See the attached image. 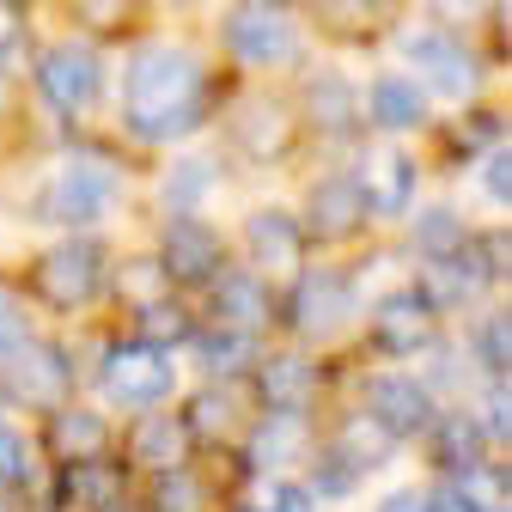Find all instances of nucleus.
Here are the masks:
<instances>
[{
  "label": "nucleus",
  "instance_id": "f257e3e1",
  "mask_svg": "<svg viewBox=\"0 0 512 512\" xmlns=\"http://www.w3.org/2000/svg\"><path fill=\"white\" fill-rule=\"evenodd\" d=\"M238 74H226L202 31L189 25H153L135 43L110 55V110L116 141L128 153H171L183 141L208 135L214 110L226 104Z\"/></svg>",
  "mask_w": 512,
  "mask_h": 512
},
{
  "label": "nucleus",
  "instance_id": "f03ea898",
  "mask_svg": "<svg viewBox=\"0 0 512 512\" xmlns=\"http://www.w3.org/2000/svg\"><path fill=\"white\" fill-rule=\"evenodd\" d=\"M128 189V147L104 135H55L49 165L37 171L31 214L55 232H98Z\"/></svg>",
  "mask_w": 512,
  "mask_h": 512
},
{
  "label": "nucleus",
  "instance_id": "7ed1b4c3",
  "mask_svg": "<svg viewBox=\"0 0 512 512\" xmlns=\"http://www.w3.org/2000/svg\"><path fill=\"white\" fill-rule=\"evenodd\" d=\"M19 86H25L37 128H49V135H86L110 110V49L68 37V31H43L31 61L19 68Z\"/></svg>",
  "mask_w": 512,
  "mask_h": 512
},
{
  "label": "nucleus",
  "instance_id": "20e7f679",
  "mask_svg": "<svg viewBox=\"0 0 512 512\" xmlns=\"http://www.w3.org/2000/svg\"><path fill=\"white\" fill-rule=\"evenodd\" d=\"M202 43L238 80H293L317 55L293 0H220L208 13Z\"/></svg>",
  "mask_w": 512,
  "mask_h": 512
},
{
  "label": "nucleus",
  "instance_id": "39448f33",
  "mask_svg": "<svg viewBox=\"0 0 512 512\" xmlns=\"http://www.w3.org/2000/svg\"><path fill=\"white\" fill-rule=\"evenodd\" d=\"M208 135H220L214 147L226 153V165H244V171H281L311 153L287 80H232Z\"/></svg>",
  "mask_w": 512,
  "mask_h": 512
},
{
  "label": "nucleus",
  "instance_id": "423d86ee",
  "mask_svg": "<svg viewBox=\"0 0 512 512\" xmlns=\"http://www.w3.org/2000/svg\"><path fill=\"white\" fill-rule=\"evenodd\" d=\"M391 61L439 104V110H458V104H476L494 92L500 80V61L470 37V31H452V25H433L421 13H409L397 31H391Z\"/></svg>",
  "mask_w": 512,
  "mask_h": 512
},
{
  "label": "nucleus",
  "instance_id": "0eeeda50",
  "mask_svg": "<svg viewBox=\"0 0 512 512\" xmlns=\"http://www.w3.org/2000/svg\"><path fill=\"white\" fill-rule=\"evenodd\" d=\"M110 238L104 232H61L43 250H31V263L19 269V287L37 311L49 317H80L104 299L110 281Z\"/></svg>",
  "mask_w": 512,
  "mask_h": 512
},
{
  "label": "nucleus",
  "instance_id": "6e6552de",
  "mask_svg": "<svg viewBox=\"0 0 512 512\" xmlns=\"http://www.w3.org/2000/svg\"><path fill=\"white\" fill-rule=\"evenodd\" d=\"M360 324V275L348 263H305L275 293V330L299 348H330Z\"/></svg>",
  "mask_w": 512,
  "mask_h": 512
},
{
  "label": "nucleus",
  "instance_id": "1a4fd4ad",
  "mask_svg": "<svg viewBox=\"0 0 512 512\" xmlns=\"http://www.w3.org/2000/svg\"><path fill=\"white\" fill-rule=\"evenodd\" d=\"M287 86H293V110H299V128H305V147L311 153L342 159L348 147L366 141L360 80L342 68V55H311Z\"/></svg>",
  "mask_w": 512,
  "mask_h": 512
},
{
  "label": "nucleus",
  "instance_id": "9d476101",
  "mask_svg": "<svg viewBox=\"0 0 512 512\" xmlns=\"http://www.w3.org/2000/svg\"><path fill=\"white\" fill-rule=\"evenodd\" d=\"M348 177L360 183L366 196V214L372 226H397L415 202H421V183H427V159L415 153V141H391V135H366L360 147L342 153Z\"/></svg>",
  "mask_w": 512,
  "mask_h": 512
},
{
  "label": "nucleus",
  "instance_id": "9b49d317",
  "mask_svg": "<svg viewBox=\"0 0 512 512\" xmlns=\"http://www.w3.org/2000/svg\"><path fill=\"white\" fill-rule=\"evenodd\" d=\"M317 55H378L415 0H293Z\"/></svg>",
  "mask_w": 512,
  "mask_h": 512
},
{
  "label": "nucleus",
  "instance_id": "f8f14e48",
  "mask_svg": "<svg viewBox=\"0 0 512 512\" xmlns=\"http://www.w3.org/2000/svg\"><path fill=\"white\" fill-rule=\"evenodd\" d=\"M299 214V232H305V244L311 250H360L378 226H372V214H366V196H360V183L348 177V165L336 159V165H324L311 183H305V202L293 208Z\"/></svg>",
  "mask_w": 512,
  "mask_h": 512
},
{
  "label": "nucleus",
  "instance_id": "ddd939ff",
  "mask_svg": "<svg viewBox=\"0 0 512 512\" xmlns=\"http://www.w3.org/2000/svg\"><path fill=\"white\" fill-rule=\"evenodd\" d=\"M74 391H80V366H74L68 342H55V336H25L0 360V397H7V409L49 415L61 403H74Z\"/></svg>",
  "mask_w": 512,
  "mask_h": 512
},
{
  "label": "nucleus",
  "instance_id": "4468645a",
  "mask_svg": "<svg viewBox=\"0 0 512 512\" xmlns=\"http://www.w3.org/2000/svg\"><path fill=\"white\" fill-rule=\"evenodd\" d=\"M98 391L128 409V415H141V409H165L171 391H177V360L141 336H116L104 354H98Z\"/></svg>",
  "mask_w": 512,
  "mask_h": 512
},
{
  "label": "nucleus",
  "instance_id": "2eb2a0df",
  "mask_svg": "<svg viewBox=\"0 0 512 512\" xmlns=\"http://www.w3.org/2000/svg\"><path fill=\"white\" fill-rule=\"evenodd\" d=\"M244 391L256 409H269V415H311L317 403H324L330 391V366L317 360V348H299V342H269L263 360L250 366L244 378Z\"/></svg>",
  "mask_w": 512,
  "mask_h": 512
},
{
  "label": "nucleus",
  "instance_id": "dca6fc26",
  "mask_svg": "<svg viewBox=\"0 0 512 512\" xmlns=\"http://www.w3.org/2000/svg\"><path fill=\"white\" fill-rule=\"evenodd\" d=\"M153 256H159V269L171 275V287L196 299L232 263V238L208 214H165L159 220V238H153Z\"/></svg>",
  "mask_w": 512,
  "mask_h": 512
},
{
  "label": "nucleus",
  "instance_id": "f3484780",
  "mask_svg": "<svg viewBox=\"0 0 512 512\" xmlns=\"http://www.w3.org/2000/svg\"><path fill=\"white\" fill-rule=\"evenodd\" d=\"M439 336H445V317L421 299L415 281L384 287V293L366 305V348H372L378 360H421Z\"/></svg>",
  "mask_w": 512,
  "mask_h": 512
},
{
  "label": "nucleus",
  "instance_id": "a211bd4d",
  "mask_svg": "<svg viewBox=\"0 0 512 512\" xmlns=\"http://www.w3.org/2000/svg\"><path fill=\"white\" fill-rule=\"evenodd\" d=\"M238 250H244V269L263 275L275 293L311 263V244L299 232V214L287 202H256L244 220H238Z\"/></svg>",
  "mask_w": 512,
  "mask_h": 512
},
{
  "label": "nucleus",
  "instance_id": "6ab92c4d",
  "mask_svg": "<svg viewBox=\"0 0 512 512\" xmlns=\"http://www.w3.org/2000/svg\"><path fill=\"white\" fill-rule=\"evenodd\" d=\"M196 311H202V324H220V330L275 336V287L263 275H250L238 256L196 293Z\"/></svg>",
  "mask_w": 512,
  "mask_h": 512
},
{
  "label": "nucleus",
  "instance_id": "aec40b11",
  "mask_svg": "<svg viewBox=\"0 0 512 512\" xmlns=\"http://www.w3.org/2000/svg\"><path fill=\"white\" fill-rule=\"evenodd\" d=\"M360 110H366V135H391V141H415L427 135V122L439 116V104L397 68H372L360 80Z\"/></svg>",
  "mask_w": 512,
  "mask_h": 512
},
{
  "label": "nucleus",
  "instance_id": "412c9836",
  "mask_svg": "<svg viewBox=\"0 0 512 512\" xmlns=\"http://www.w3.org/2000/svg\"><path fill=\"white\" fill-rule=\"evenodd\" d=\"M43 19H55V31L86 37V43H98L110 55L159 25L153 0H43Z\"/></svg>",
  "mask_w": 512,
  "mask_h": 512
},
{
  "label": "nucleus",
  "instance_id": "4be33fe9",
  "mask_svg": "<svg viewBox=\"0 0 512 512\" xmlns=\"http://www.w3.org/2000/svg\"><path fill=\"white\" fill-rule=\"evenodd\" d=\"M177 421H183L189 445H202V452H238L244 433H250V421H256V403H250L244 384H208L202 378L196 391L183 397Z\"/></svg>",
  "mask_w": 512,
  "mask_h": 512
},
{
  "label": "nucleus",
  "instance_id": "5701e85b",
  "mask_svg": "<svg viewBox=\"0 0 512 512\" xmlns=\"http://www.w3.org/2000/svg\"><path fill=\"white\" fill-rule=\"evenodd\" d=\"M360 409L378 421V427H391L397 439H421L439 415L433 391L421 384V372H403V366H378L360 378Z\"/></svg>",
  "mask_w": 512,
  "mask_h": 512
},
{
  "label": "nucleus",
  "instance_id": "b1692460",
  "mask_svg": "<svg viewBox=\"0 0 512 512\" xmlns=\"http://www.w3.org/2000/svg\"><path fill=\"white\" fill-rule=\"evenodd\" d=\"M226 183V153L220 147H202V141H183L171 147L159 183H153V202H159V220L165 214H202Z\"/></svg>",
  "mask_w": 512,
  "mask_h": 512
},
{
  "label": "nucleus",
  "instance_id": "393cba45",
  "mask_svg": "<svg viewBox=\"0 0 512 512\" xmlns=\"http://www.w3.org/2000/svg\"><path fill=\"white\" fill-rule=\"evenodd\" d=\"M421 439H427V458H433L439 476H464V470L488 464V452H494L488 433H482V415L464 409V403H452V409L439 403V415H433V427Z\"/></svg>",
  "mask_w": 512,
  "mask_h": 512
},
{
  "label": "nucleus",
  "instance_id": "a878e982",
  "mask_svg": "<svg viewBox=\"0 0 512 512\" xmlns=\"http://www.w3.org/2000/svg\"><path fill=\"white\" fill-rule=\"evenodd\" d=\"M269 336H250V330H220V324H202L196 336H189V360H196V372L208 384H244L250 366L263 360Z\"/></svg>",
  "mask_w": 512,
  "mask_h": 512
},
{
  "label": "nucleus",
  "instance_id": "bb28decb",
  "mask_svg": "<svg viewBox=\"0 0 512 512\" xmlns=\"http://www.w3.org/2000/svg\"><path fill=\"white\" fill-rule=\"evenodd\" d=\"M403 256L409 263H427V256H452L470 238V214L458 202H415L403 220Z\"/></svg>",
  "mask_w": 512,
  "mask_h": 512
},
{
  "label": "nucleus",
  "instance_id": "cd10ccee",
  "mask_svg": "<svg viewBox=\"0 0 512 512\" xmlns=\"http://www.w3.org/2000/svg\"><path fill=\"white\" fill-rule=\"evenodd\" d=\"M43 445H49V458L61 464H80V458H104V445H110V421L92 409V403H61L43 415Z\"/></svg>",
  "mask_w": 512,
  "mask_h": 512
},
{
  "label": "nucleus",
  "instance_id": "c85d7f7f",
  "mask_svg": "<svg viewBox=\"0 0 512 512\" xmlns=\"http://www.w3.org/2000/svg\"><path fill=\"white\" fill-rule=\"evenodd\" d=\"M397 445H403V439H397L391 427H378V421L354 403V409L336 421V433H330L324 452H330V458H342L354 476H372V470H384V464L397 458Z\"/></svg>",
  "mask_w": 512,
  "mask_h": 512
},
{
  "label": "nucleus",
  "instance_id": "c756f323",
  "mask_svg": "<svg viewBox=\"0 0 512 512\" xmlns=\"http://www.w3.org/2000/svg\"><path fill=\"white\" fill-rule=\"evenodd\" d=\"M171 275L159 269V256L153 250H128V256H110V281H104V299H116L128 317H135L141 305H159L171 299Z\"/></svg>",
  "mask_w": 512,
  "mask_h": 512
},
{
  "label": "nucleus",
  "instance_id": "7c9ffc66",
  "mask_svg": "<svg viewBox=\"0 0 512 512\" xmlns=\"http://www.w3.org/2000/svg\"><path fill=\"white\" fill-rule=\"evenodd\" d=\"M464 360H470L476 384L512 378V317H506L500 299H494L488 311H476V324H470V336H464Z\"/></svg>",
  "mask_w": 512,
  "mask_h": 512
},
{
  "label": "nucleus",
  "instance_id": "2f4dec72",
  "mask_svg": "<svg viewBox=\"0 0 512 512\" xmlns=\"http://www.w3.org/2000/svg\"><path fill=\"white\" fill-rule=\"evenodd\" d=\"M128 452H135L141 470H171V464H183L189 452H196V445H189V433H183L177 415H165V409H141L135 427H128Z\"/></svg>",
  "mask_w": 512,
  "mask_h": 512
},
{
  "label": "nucleus",
  "instance_id": "473e14b6",
  "mask_svg": "<svg viewBox=\"0 0 512 512\" xmlns=\"http://www.w3.org/2000/svg\"><path fill=\"white\" fill-rule=\"evenodd\" d=\"M61 500H74L86 512H122L128 500V476L104 458H80V464H61Z\"/></svg>",
  "mask_w": 512,
  "mask_h": 512
},
{
  "label": "nucleus",
  "instance_id": "72a5a7b5",
  "mask_svg": "<svg viewBox=\"0 0 512 512\" xmlns=\"http://www.w3.org/2000/svg\"><path fill=\"white\" fill-rule=\"evenodd\" d=\"M128 336H141V342H153V348H189V336L202 330V311H196V299L189 293H171V299H159V305H141L135 317H128Z\"/></svg>",
  "mask_w": 512,
  "mask_h": 512
},
{
  "label": "nucleus",
  "instance_id": "f704fd0d",
  "mask_svg": "<svg viewBox=\"0 0 512 512\" xmlns=\"http://www.w3.org/2000/svg\"><path fill=\"white\" fill-rule=\"evenodd\" d=\"M43 37V0H0V74H19Z\"/></svg>",
  "mask_w": 512,
  "mask_h": 512
},
{
  "label": "nucleus",
  "instance_id": "c9c22d12",
  "mask_svg": "<svg viewBox=\"0 0 512 512\" xmlns=\"http://www.w3.org/2000/svg\"><path fill=\"white\" fill-rule=\"evenodd\" d=\"M464 177H470V189H476V202H488L494 214H506V208H512V141H494L482 159L464 165Z\"/></svg>",
  "mask_w": 512,
  "mask_h": 512
},
{
  "label": "nucleus",
  "instance_id": "e433bc0d",
  "mask_svg": "<svg viewBox=\"0 0 512 512\" xmlns=\"http://www.w3.org/2000/svg\"><path fill=\"white\" fill-rule=\"evenodd\" d=\"M25 336H37V305L25 299L19 275H0V360H7Z\"/></svg>",
  "mask_w": 512,
  "mask_h": 512
},
{
  "label": "nucleus",
  "instance_id": "4c0bfd02",
  "mask_svg": "<svg viewBox=\"0 0 512 512\" xmlns=\"http://www.w3.org/2000/svg\"><path fill=\"white\" fill-rule=\"evenodd\" d=\"M238 512H311V488H299L293 476H250Z\"/></svg>",
  "mask_w": 512,
  "mask_h": 512
},
{
  "label": "nucleus",
  "instance_id": "58836bf2",
  "mask_svg": "<svg viewBox=\"0 0 512 512\" xmlns=\"http://www.w3.org/2000/svg\"><path fill=\"white\" fill-rule=\"evenodd\" d=\"M196 506H202V488H196V476H189L183 464L147 476V512H196Z\"/></svg>",
  "mask_w": 512,
  "mask_h": 512
},
{
  "label": "nucleus",
  "instance_id": "ea45409f",
  "mask_svg": "<svg viewBox=\"0 0 512 512\" xmlns=\"http://www.w3.org/2000/svg\"><path fill=\"white\" fill-rule=\"evenodd\" d=\"M31 476H37V445H31V433H19V427L0 421V488H31Z\"/></svg>",
  "mask_w": 512,
  "mask_h": 512
},
{
  "label": "nucleus",
  "instance_id": "a19ab883",
  "mask_svg": "<svg viewBox=\"0 0 512 512\" xmlns=\"http://www.w3.org/2000/svg\"><path fill=\"white\" fill-rule=\"evenodd\" d=\"M500 7V0H415V13L421 19H433V25H452V31H482L488 25V13Z\"/></svg>",
  "mask_w": 512,
  "mask_h": 512
},
{
  "label": "nucleus",
  "instance_id": "79ce46f5",
  "mask_svg": "<svg viewBox=\"0 0 512 512\" xmlns=\"http://www.w3.org/2000/svg\"><path fill=\"white\" fill-rule=\"evenodd\" d=\"M19 135H43L31 104H25V86L19 74H0V141H19Z\"/></svg>",
  "mask_w": 512,
  "mask_h": 512
},
{
  "label": "nucleus",
  "instance_id": "37998d69",
  "mask_svg": "<svg viewBox=\"0 0 512 512\" xmlns=\"http://www.w3.org/2000/svg\"><path fill=\"white\" fill-rule=\"evenodd\" d=\"M214 7H220V0H153L159 25H196V19H208Z\"/></svg>",
  "mask_w": 512,
  "mask_h": 512
},
{
  "label": "nucleus",
  "instance_id": "c03bdc74",
  "mask_svg": "<svg viewBox=\"0 0 512 512\" xmlns=\"http://www.w3.org/2000/svg\"><path fill=\"white\" fill-rule=\"evenodd\" d=\"M378 512H433V500H427V488H397L378 500Z\"/></svg>",
  "mask_w": 512,
  "mask_h": 512
},
{
  "label": "nucleus",
  "instance_id": "a18cd8bd",
  "mask_svg": "<svg viewBox=\"0 0 512 512\" xmlns=\"http://www.w3.org/2000/svg\"><path fill=\"white\" fill-rule=\"evenodd\" d=\"M0 512H25V500H19V488H0Z\"/></svg>",
  "mask_w": 512,
  "mask_h": 512
}]
</instances>
